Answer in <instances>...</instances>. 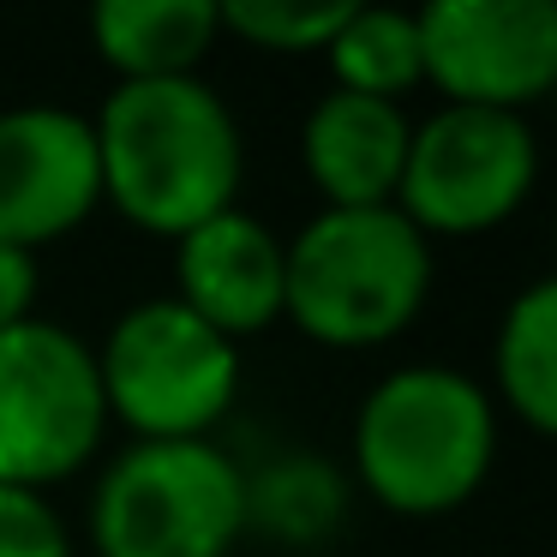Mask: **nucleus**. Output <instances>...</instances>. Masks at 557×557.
<instances>
[{
	"mask_svg": "<svg viewBox=\"0 0 557 557\" xmlns=\"http://www.w3.org/2000/svg\"><path fill=\"white\" fill-rule=\"evenodd\" d=\"M102 205L90 114L25 102L0 114V246L37 252L85 228Z\"/></svg>",
	"mask_w": 557,
	"mask_h": 557,
	"instance_id": "obj_9",
	"label": "nucleus"
},
{
	"mask_svg": "<svg viewBox=\"0 0 557 557\" xmlns=\"http://www.w3.org/2000/svg\"><path fill=\"white\" fill-rule=\"evenodd\" d=\"M174 300L240 348L282 318V234L252 210H222L174 240Z\"/></svg>",
	"mask_w": 557,
	"mask_h": 557,
	"instance_id": "obj_10",
	"label": "nucleus"
},
{
	"mask_svg": "<svg viewBox=\"0 0 557 557\" xmlns=\"http://www.w3.org/2000/svg\"><path fill=\"white\" fill-rule=\"evenodd\" d=\"M37 252H18V246H0V330L37 318Z\"/></svg>",
	"mask_w": 557,
	"mask_h": 557,
	"instance_id": "obj_18",
	"label": "nucleus"
},
{
	"mask_svg": "<svg viewBox=\"0 0 557 557\" xmlns=\"http://www.w3.org/2000/svg\"><path fill=\"white\" fill-rule=\"evenodd\" d=\"M420 25V85L449 109L528 114L557 85L552 0H432Z\"/></svg>",
	"mask_w": 557,
	"mask_h": 557,
	"instance_id": "obj_8",
	"label": "nucleus"
},
{
	"mask_svg": "<svg viewBox=\"0 0 557 557\" xmlns=\"http://www.w3.org/2000/svg\"><path fill=\"white\" fill-rule=\"evenodd\" d=\"M497 401L456 366H396L354 413V480L396 516H449L485 485Z\"/></svg>",
	"mask_w": 557,
	"mask_h": 557,
	"instance_id": "obj_3",
	"label": "nucleus"
},
{
	"mask_svg": "<svg viewBox=\"0 0 557 557\" xmlns=\"http://www.w3.org/2000/svg\"><path fill=\"white\" fill-rule=\"evenodd\" d=\"M90 354L102 408L133 432V444L210 437L240 396V348L193 318L174 294L126 306Z\"/></svg>",
	"mask_w": 557,
	"mask_h": 557,
	"instance_id": "obj_5",
	"label": "nucleus"
},
{
	"mask_svg": "<svg viewBox=\"0 0 557 557\" xmlns=\"http://www.w3.org/2000/svg\"><path fill=\"white\" fill-rule=\"evenodd\" d=\"M109 432L97 354L54 318L0 330V485L73 480Z\"/></svg>",
	"mask_w": 557,
	"mask_h": 557,
	"instance_id": "obj_6",
	"label": "nucleus"
},
{
	"mask_svg": "<svg viewBox=\"0 0 557 557\" xmlns=\"http://www.w3.org/2000/svg\"><path fill=\"white\" fill-rule=\"evenodd\" d=\"M336 90L377 102H401L420 85V25L401 7H348L324 49Z\"/></svg>",
	"mask_w": 557,
	"mask_h": 557,
	"instance_id": "obj_14",
	"label": "nucleus"
},
{
	"mask_svg": "<svg viewBox=\"0 0 557 557\" xmlns=\"http://www.w3.org/2000/svg\"><path fill=\"white\" fill-rule=\"evenodd\" d=\"M0 557H73V533L49 492L0 485Z\"/></svg>",
	"mask_w": 557,
	"mask_h": 557,
	"instance_id": "obj_17",
	"label": "nucleus"
},
{
	"mask_svg": "<svg viewBox=\"0 0 557 557\" xmlns=\"http://www.w3.org/2000/svg\"><path fill=\"white\" fill-rule=\"evenodd\" d=\"M90 133L102 205H114L157 240H181L240 198V121L205 78L114 85L109 102L90 114Z\"/></svg>",
	"mask_w": 557,
	"mask_h": 557,
	"instance_id": "obj_1",
	"label": "nucleus"
},
{
	"mask_svg": "<svg viewBox=\"0 0 557 557\" xmlns=\"http://www.w3.org/2000/svg\"><path fill=\"white\" fill-rule=\"evenodd\" d=\"M540 181V145L528 114L437 109L413 126L396 181V210L432 234H485L528 205Z\"/></svg>",
	"mask_w": 557,
	"mask_h": 557,
	"instance_id": "obj_7",
	"label": "nucleus"
},
{
	"mask_svg": "<svg viewBox=\"0 0 557 557\" xmlns=\"http://www.w3.org/2000/svg\"><path fill=\"white\" fill-rule=\"evenodd\" d=\"M342 521V473L324 461H276L264 473H246V533L270 528L276 540H318Z\"/></svg>",
	"mask_w": 557,
	"mask_h": 557,
	"instance_id": "obj_15",
	"label": "nucleus"
},
{
	"mask_svg": "<svg viewBox=\"0 0 557 557\" xmlns=\"http://www.w3.org/2000/svg\"><path fill=\"white\" fill-rule=\"evenodd\" d=\"M413 121L401 102L354 97L330 85L300 121V169L324 193V210L396 205Z\"/></svg>",
	"mask_w": 557,
	"mask_h": 557,
	"instance_id": "obj_11",
	"label": "nucleus"
},
{
	"mask_svg": "<svg viewBox=\"0 0 557 557\" xmlns=\"http://www.w3.org/2000/svg\"><path fill=\"white\" fill-rule=\"evenodd\" d=\"M348 0H216V25L264 54H324Z\"/></svg>",
	"mask_w": 557,
	"mask_h": 557,
	"instance_id": "obj_16",
	"label": "nucleus"
},
{
	"mask_svg": "<svg viewBox=\"0 0 557 557\" xmlns=\"http://www.w3.org/2000/svg\"><path fill=\"white\" fill-rule=\"evenodd\" d=\"M216 37V0H102L90 13V42L121 85L198 78Z\"/></svg>",
	"mask_w": 557,
	"mask_h": 557,
	"instance_id": "obj_12",
	"label": "nucleus"
},
{
	"mask_svg": "<svg viewBox=\"0 0 557 557\" xmlns=\"http://www.w3.org/2000/svg\"><path fill=\"white\" fill-rule=\"evenodd\" d=\"M432 300V240L396 205L318 210L282 240V318L318 348H384Z\"/></svg>",
	"mask_w": 557,
	"mask_h": 557,
	"instance_id": "obj_2",
	"label": "nucleus"
},
{
	"mask_svg": "<svg viewBox=\"0 0 557 557\" xmlns=\"http://www.w3.org/2000/svg\"><path fill=\"white\" fill-rule=\"evenodd\" d=\"M246 540V468L216 437L126 444L90 492L97 557H234Z\"/></svg>",
	"mask_w": 557,
	"mask_h": 557,
	"instance_id": "obj_4",
	"label": "nucleus"
},
{
	"mask_svg": "<svg viewBox=\"0 0 557 557\" xmlns=\"http://www.w3.org/2000/svg\"><path fill=\"white\" fill-rule=\"evenodd\" d=\"M492 384L533 437L557 432V282L533 276L492 336Z\"/></svg>",
	"mask_w": 557,
	"mask_h": 557,
	"instance_id": "obj_13",
	"label": "nucleus"
}]
</instances>
